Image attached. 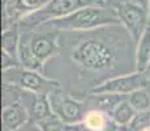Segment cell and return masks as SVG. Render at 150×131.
Listing matches in <instances>:
<instances>
[{
  "mask_svg": "<svg viewBox=\"0 0 150 131\" xmlns=\"http://www.w3.org/2000/svg\"><path fill=\"white\" fill-rule=\"evenodd\" d=\"M1 67H3V72H7V71H9V69L20 67V62L17 58L9 55L8 52L1 51Z\"/></svg>",
  "mask_w": 150,
  "mask_h": 131,
  "instance_id": "44dd1931",
  "label": "cell"
},
{
  "mask_svg": "<svg viewBox=\"0 0 150 131\" xmlns=\"http://www.w3.org/2000/svg\"><path fill=\"white\" fill-rule=\"evenodd\" d=\"M128 101L137 113H144L150 110V93L145 88L132 92L128 96Z\"/></svg>",
  "mask_w": 150,
  "mask_h": 131,
  "instance_id": "e0dca14e",
  "label": "cell"
},
{
  "mask_svg": "<svg viewBox=\"0 0 150 131\" xmlns=\"http://www.w3.org/2000/svg\"><path fill=\"white\" fill-rule=\"evenodd\" d=\"M146 79L144 74L132 72V74L120 75L102 81L91 89V94H102V93H114V94L129 96L137 89L145 88Z\"/></svg>",
  "mask_w": 150,
  "mask_h": 131,
  "instance_id": "8992f818",
  "label": "cell"
},
{
  "mask_svg": "<svg viewBox=\"0 0 150 131\" xmlns=\"http://www.w3.org/2000/svg\"><path fill=\"white\" fill-rule=\"evenodd\" d=\"M145 74H146V76H148V77H150V64H149V67H148V71H146Z\"/></svg>",
  "mask_w": 150,
  "mask_h": 131,
  "instance_id": "484cf974",
  "label": "cell"
},
{
  "mask_svg": "<svg viewBox=\"0 0 150 131\" xmlns=\"http://www.w3.org/2000/svg\"><path fill=\"white\" fill-rule=\"evenodd\" d=\"M18 62H20V66L25 69L35 71V72H39V74H42L43 71V64L45 63L41 62L33 54L26 34H21V41H20V46H18Z\"/></svg>",
  "mask_w": 150,
  "mask_h": 131,
  "instance_id": "7c38bea8",
  "label": "cell"
},
{
  "mask_svg": "<svg viewBox=\"0 0 150 131\" xmlns=\"http://www.w3.org/2000/svg\"><path fill=\"white\" fill-rule=\"evenodd\" d=\"M48 98H50L54 113L62 118L65 125L83 121L86 114L83 112V107H85L83 102L63 93L60 88L51 91L48 93Z\"/></svg>",
  "mask_w": 150,
  "mask_h": 131,
  "instance_id": "52a82bcc",
  "label": "cell"
},
{
  "mask_svg": "<svg viewBox=\"0 0 150 131\" xmlns=\"http://www.w3.org/2000/svg\"><path fill=\"white\" fill-rule=\"evenodd\" d=\"M26 37L33 54L41 62L45 63L52 55H55V51L57 49V42L60 38V31L52 30L46 31V33H38L37 31L34 34H26Z\"/></svg>",
  "mask_w": 150,
  "mask_h": 131,
  "instance_id": "9c48e42d",
  "label": "cell"
},
{
  "mask_svg": "<svg viewBox=\"0 0 150 131\" xmlns=\"http://www.w3.org/2000/svg\"><path fill=\"white\" fill-rule=\"evenodd\" d=\"M37 125L41 127L42 131H64L65 127V123L63 122V119L57 117L56 114H52L51 117L38 122Z\"/></svg>",
  "mask_w": 150,
  "mask_h": 131,
  "instance_id": "d6986e66",
  "label": "cell"
},
{
  "mask_svg": "<svg viewBox=\"0 0 150 131\" xmlns=\"http://www.w3.org/2000/svg\"><path fill=\"white\" fill-rule=\"evenodd\" d=\"M18 131H42V130H41V127L35 123V122L30 121L28 125H25V126L22 127V129H20Z\"/></svg>",
  "mask_w": 150,
  "mask_h": 131,
  "instance_id": "603a6c76",
  "label": "cell"
},
{
  "mask_svg": "<svg viewBox=\"0 0 150 131\" xmlns=\"http://www.w3.org/2000/svg\"><path fill=\"white\" fill-rule=\"evenodd\" d=\"M128 1L134 3V4H137V5H141V7H144V8H148L150 0H128Z\"/></svg>",
  "mask_w": 150,
  "mask_h": 131,
  "instance_id": "cb8c5ba5",
  "label": "cell"
},
{
  "mask_svg": "<svg viewBox=\"0 0 150 131\" xmlns=\"http://www.w3.org/2000/svg\"><path fill=\"white\" fill-rule=\"evenodd\" d=\"M128 100V96L114 94V93H102V94H91V101L96 105L94 109L100 110L106 114L111 115V113L116 109L119 104Z\"/></svg>",
  "mask_w": 150,
  "mask_h": 131,
  "instance_id": "5bb4252c",
  "label": "cell"
},
{
  "mask_svg": "<svg viewBox=\"0 0 150 131\" xmlns=\"http://www.w3.org/2000/svg\"><path fill=\"white\" fill-rule=\"evenodd\" d=\"M129 130L131 131H144L150 127V113L144 112V113H137L133 121L129 123Z\"/></svg>",
  "mask_w": 150,
  "mask_h": 131,
  "instance_id": "ffe728a7",
  "label": "cell"
},
{
  "mask_svg": "<svg viewBox=\"0 0 150 131\" xmlns=\"http://www.w3.org/2000/svg\"><path fill=\"white\" fill-rule=\"evenodd\" d=\"M25 106H26L29 115H30V121L35 122V123L55 114L48 94H34V93H31L30 100H29V102L25 104Z\"/></svg>",
  "mask_w": 150,
  "mask_h": 131,
  "instance_id": "8fae6325",
  "label": "cell"
},
{
  "mask_svg": "<svg viewBox=\"0 0 150 131\" xmlns=\"http://www.w3.org/2000/svg\"><path fill=\"white\" fill-rule=\"evenodd\" d=\"M115 26V25H114ZM111 26L100 28L97 30L81 31L71 45V59L83 72L99 74L100 76L115 77L114 75H125L122 69L127 62L129 51L128 38L124 37V31H110Z\"/></svg>",
  "mask_w": 150,
  "mask_h": 131,
  "instance_id": "6da1fadb",
  "label": "cell"
},
{
  "mask_svg": "<svg viewBox=\"0 0 150 131\" xmlns=\"http://www.w3.org/2000/svg\"><path fill=\"white\" fill-rule=\"evenodd\" d=\"M21 41V33L18 30V25L14 24L11 28L3 30L1 34V51L8 52L9 55L18 59V46Z\"/></svg>",
  "mask_w": 150,
  "mask_h": 131,
  "instance_id": "9a60e30c",
  "label": "cell"
},
{
  "mask_svg": "<svg viewBox=\"0 0 150 131\" xmlns=\"http://www.w3.org/2000/svg\"><path fill=\"white\" fill-rule=\"evenodd\" d=\"M46 25L59 31H90L106 26L120 25L114 8L105 5H89L63 19L52 20Z\"/></svg>",
  "mask_w": 150,
  "mask_h": 131,
  "instance_id": "7a4b0ae2",
  "label": "cell"
},
{
  "mask_svg": "<svg viewBox=\"0 0 150 131\" xmlns=\"http://www.w3.org/2000/svg\"><path fill=\"white\" fill-rule=\"evenodd\" d=\"M114 9L120 24L131 36L134 45H137L142 34L148 29V8H144L131 1L116 3Z\"/></svg>",
  "mask_w": 150,
  "mask_h": 131,
  "instance_id": "5b68a950",
  "label": "cell"
},
{
  "mask_svg": "<svg viewBox=\"0 0 150 131\" xmlns=\"http://www.w3.org/2000/svg\"><path fill=\"white\" fill-rule=\"evenodd\" d=\"M144 131H150V127H149V129H146V130H144Z\"/></svg>",
  "mask_w": 150,
  "mask_h": 131,
  "instance_id": "83f0119b",
  "label": "cell"
},
{
  "mask_svg": "<svg viewBox=\"0 0 150 131\" xmlns=\"http://www.w3.org/2000/svg\"><path fill=\"white\" fill-rule=\"evenodd\" d=\"M3 83L11 84L34 94H48L54 89L60 88V84L57 81L50 80L39 72L20 68V67L3 72Z\"/></svg>",
  "mask_w": 150,
  "mask_h": 131,
  "instance_id": "277c9868",
  "label": "cell"
},
{
  "mask_svg": "<svg viewBox=\"0 0 150 131\" xmlns=\"http://www.w3.org/2000/svg\"><path fill=\"white\" fill-rule=\"evenodd\" d=\"M50 0H8L3 4V30L45 7Z\"/></svg>",
  "mask_w": 150,
  "mask_h": 131,
  "instance_id": "ba28073f",
  "label": "cell"
},
{
  "mask_svg": "<svg viewBox=\"0 0 150 131\" xmlns=\"http://www.w3.org/2000/svg\"><path fill=\"white\" fill-rule=\"evenodd\" d=\"M30 122L29 112L22 102H13L3 106L1 125L3 131H18Z\"/></svg>",
  "mask_w": 150,
  "mask_h": 131,
  "instance_id": "30bf717a",
  "label": "cell"
},
{
  "mask_svg": "<svg viewBox=\"0 0 150 131\" xmlns=\"http://www.w3.org/2000/svg\"><path fill=\"white\" fill-rule=\"evenodd\" d=\"M89 5H103V3L97 1V0H50L39 11L21 20L20 24L26 29H35L52 20L63 19L68 14L76 12L77 9L89 7Z\"/></svg>",
  "mask_w": 150,
  "mask_h": 131,
  "instance_id": "3957f363",
  "label": "cell"
},
{
  "mask_svg": "<svg viewBox=\"0 0 150 131\" xmlns=\"http://www.w3.org/2000/svg\"><path fill=\"white\" fill-rule=\"evenodd\" d=\"M150 64V29H146L134 50V72L145 74Z\"/></svg>",
  "mask_w": 150,
  "mask_h": 131,
  "instance_id": "4fadbf2b",
  "label": "cell"
},
{
  "mask_svg": "<svg viewBox=\"0 0 150 131\" xmlns=\"http://www.w3.org/2000/svg\"><path fill=\"white\" fill-rule=\"evenodd\" d=\"M111 118L108 114L100 112V110L97 109H90L86 112L85 118H83V122L88 125L93 131H102L107 125L108 119Z\"/></svg>",
  "mask_w": 150,
  "mask_h": 131,
  "instance_id": "ac0fdd59",
  "label": "cell"
},
{
  "mask_svg": "<svg viewBox=\"0 0 150 131\" xmlns=\"http://www.w3.org/2000/svg\"><path fill=\"white\" fill-rule=\"evenodd\" d=\"M8 1V0H3V4H4V3H7Z\"/></svg>",
  "mask_w": 150,
  "mask_h": 131,
  "instance_id": "4316f807",
  "label": "cell"
},
{
  "mask_svg": "<svg viewBox=\"0 0 150 131\" xmlns=\"http://www.w3.org/2000/svg\"><path fill=\"white\" fill-rule=\"evenodd\" d=\"M64 131H93L83 121L74 122V123H67L64 127Z\"/></svg>",
  "mask_w": 150,
  "mask_h": 131,
  "instance_id": "7402d4cb",
  "label": "cell"
},
{
  "mask_svg": "<svg viewBox=\"0 0 150 131\" xmlns=\"http://www.w3.org/2000/svg\"><path fill=\"white\" fill-rule=\"evenodd\" d=\"M148 29H150V3L148 5Z\"/></svg>",
  "mask_w": 150,
  "mask_h": 131,
  "instance_id": "d4e9b609",
  "label": "cell"
},
{
  "mask_svg": "<svg viewBox=\"0 0 150 131\" xmlns=\"http://www.w3.org/2000/svg\"><path fill=\"white\" fill-rule=\"evenodd\" d=\"M136 114H137V112L132 107L129 101L125 100V101H123L122 104L117 105L116 109L111 113L110 117L112 118V121L119 127H124V126H129V123L133 121Z\"/></svg>",
  "mask_w": 150,
  "mask_h": 131,
  "instance_id": "2e32d148",
  "label": "cell"
}]
</instances>
